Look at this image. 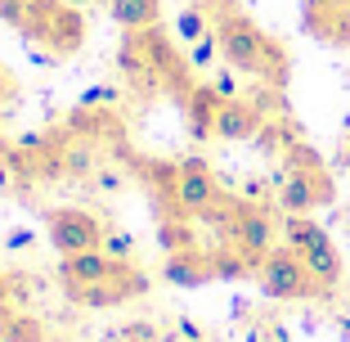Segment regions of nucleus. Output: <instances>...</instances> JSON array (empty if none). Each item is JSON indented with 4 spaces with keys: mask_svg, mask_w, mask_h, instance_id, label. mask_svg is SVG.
Segmentation results:
<instances>
[{
    "mask_svg": "<svg viewBox=\"0 0 350 342\" xmlns=\"http://www.w3.org/2000/svg\"><path fill=\"white\" fill-rule=\"evenodd\" d=\"M117 63H122L126 82L144 95L157 90H180L185 99L193 90V77H189V54H175V45L166 41L162 27H139V32H126L122 50H117Z\"/></svg>",
    "mask_w": 350,
    "mask_h": 342,
    "instance_id": "obj_1",
    "label": "nucleus"
},
{
    "mask_svg": "<svg viewBox=\"0 0 350 342\" xmlns=\"http://www.w3.org/2000/svg\"><path fill=\"white\" fill-rule=\"evenodd\" d=\"M216 36H220V54H225V63L234 73H247L265 86L288 82V50L265 27H256L243 10L216 14Z\"/></svg>",
    "mask_w": 350,
    "mask_h": 342,
    "instance_id": "obj_2",
    "label": "nucleus"
},
{
    "mask_svg": "<svg viewBox=\"0 0 350 342\" xmlns=\"http://www.w3.org/2000/svg\"><path fill=\"white\" fill-rule=\"evenodd\" d=\"M153 185L162 189V198L171 203V212L180 217H202V221H225L229 217V203L220 194L216 176L202 158H180V162H166V167H153Z\"/></svg>",
    "mask_w": 350,
    "mask_h": 342,
    "instance_id": "obj_3",
    "label": "nucleus"
},
{
    "mask_svg": "<svg viewBox=\"0 0 350 342\" xmlns=\"http://www.w3.org/2000/svg\"><path fill=\"white\" fill-rule=\"evenodd\" d=\"M18 32L45 50V59H68L85 45V10L72 0H27Z\"/></svg>",
    "mask_w": 350,
    "mask_h": 342,
    "instance_id": "obj_4",
    "label": "nucleus"
},
{
    "mask_svg": "<svg viewBox=\"0 0 350 342\" xmlns=\"http://www.w3.org/2000/svg\"><path fill=\"white\" fill-rule=\"evenodd\" d=\"M332 203V176L323 171V158L306 145L288 149V176L278 185V208L288 217H306V212Z\"/></svg>",
    "mask_w": 350,
    "mask_h": 342,
    "instance_id": "obj_5",
    "label": "nucleus"
},
{
    "mask_svg": "<svg viewBox=\"0 0 350 342\" xmlns=\"http://www.w3.org/2000/svg\"><path fill=\"white\" fill-rule=\"evenodd\" d=\"M256 280H260V293L265 297H278V302H301V297H319V280H314V270L306 266L297 248H274L265 261L256 266Z\"/></svg>",
    "mask_w": 350,
    "mask_h": 342,
    "instance_id": "obj_6",
    "label": "nucleus"
},
{
    "mask_svg": "<svg viewBox=\"0 0 350 342\" xmlns=\"http://www.w3.org/2000/svg\"><path fill=\"white\" fill-rule=\"evenodd\" d=\"M283 234H288V248H297L306 257V266L314 270L323 293H332L341 284V252L332 248V239L323 225H314L310 217H288L283 221Z\"/></svg>",
    "mask_w": 350,
    "mask_h": 342,
    "instance_id": "obj_7",
    "label": "nucleus"
},
{
    "mask_svg": "<svg viewBox=\"0 0 350 342\" xmlns=\"http://www.w3.org/2000/svg\"><path fill=\"white\" fill-rule=\"evenodd\" d=\"M220 230H225L229 248L243 252L252 266H260V261L274 252V221H269V212L256 208V203H234L229 217L220 221Z\"/></svg>",
    "mask_w": 350,
    "mask_h": 342,
    "instance_id": "obj_8",
    "label": "nucleus"
},
{
    "mask_svg": "<svg viewBox=\"0 0 350 342\" xmlns=\"http://www.w3.org/2000/svg\"><path fill=\"white\" fill-rule=\"evenodd\" d=\"M45 234H50L54 252L59 257H72V252H90V248H103V234L108 230L99 225V217L85 208H54L45 217Z\"/></svg>",
    "mask_w": 350,
    "mask_h": 342,
    "instance_id": "obj_9",
    "label": "nucleus"
},
{
    "mask_svg": "<svg viewBox=\"0 0 350 342\" xmlns=\"http://www.w3.org/2000/svg\"><path fill=\"white\" fill-rule=\"evenodd\" d=\"M139 293H144V275H139L131 261H117V270L108 275V280L85 284V289L68 293V297L81 302V306H90V311H108V306H122V302L139 297Z\"/></svg>",
    "mask_w": 350,
    "mask_h": 342,
    "instance_id": "obj_10",
    "label": "nucleus"
},
{
    "mask_svg": "<svg viewBox=\"0 0 350 342\" xmlns=\"http://www.w3.org/2000/svg\"><path fill=\"white\" fill-rule=\"evenodd\" d=\"M306 32L328 45H350V5L346 0H306Z\"/></svg>",
    "mask_w": 350,
    "mask_h": 342,
    "instance_id": "obj_11",
    "label": "nucleus"
},
{
    "mask_svg": "<svg viewBox=\"0 0 350 342\" xmlns=\"http://www.w3.org/2000/svg\"><path fill=\"white\" fill-rule=\"evenodd\" d=\"M117 270V257H108L103 248H90V252H72V257L59 261V280H63V293H77L85 284H99Z\"/></svg>",
    "mask_w": 350,
    "mask_h": 342,
    "instance_id": "obj_12",
    "label": "nucleus"
},
{
    "mask_svg": "<svg viewBox=\"0 0 350 342\" xmlns=\"http://www.w3.org/2000/svg\"><path fill=\"white\" fill-rule=\"evenodd\" d=\"M68 126H72V135H81L90 145H122V135H126V122L117 117V108H81L77 104Z\"/></svg>",
    "mask_w": 350,
    "mask_h": 342,
    "instance_id": "obj_13",
    "label": "nucleus"
},
{
    "mask_svg": "<svg viewBox=\"0 0 350 342\" xmlns=\"http://www.w3.org/2000/svg\"><path fill=\"white\" fill-rule=\"evenodd\" d=\"M162 275H166V284H175V289H198V284L216 280V261H211V252L189 248V252H175V257H166Z\"/></svg>",
    "mask_w": 350,
    "mask_h": 342,
    "instance_id": "obj_14",
    "label": "nucleus"
},
{
    "mask_svg": "<svg viewBox=\"0 0 350 342\" xmlns=\"http://www.w3.org/2000/svg\"><path fill=\"white\" fill-rule=\"evenodd\" d=\"M220 108H225V95H220L216 86H193V90L185 95L189 131H193L198 140H211V135H216V117H220Z\"/></svg>",
    "mask_w": 350,
    "mask_h": 342,
    "instance_id": "obj_15",
    "label": "nucleus"
},
{
    "mask_svg": "<svg viewBox=\"0 0 350 342\" xmlns=\"http://www.w3.org/2000/svg\"><path fill=\"white\" fill-rule=\"evenodd\" d=\"M260 113H256V104H247V99H225V108H220V117H216V135L220 140H256L260 135Z\"/></svg>",
    "mask_w": 350,
    "mask_h": 342,
    "instance_id": "obj_16",
    "label": "nucleus"
},
{
    "mask_svg": "<svg viewBox=\"0 0 350 342\" xmlns=\"http://www.w3.org/2000/svg\"><path fill=\"white\" fill-rule=\"evenodd\" d=\"M108 19L122 32L157 27L162 23V0H108Z\"/></svg>",
    "mask_w": 350,
    "mask_h": 342,
    "instance_id": "obj_17",
    "label": "nucleus"
},
{
    "mask_svg": "<svg viewBox=\"0 0 350 342\" xmlns=\"http://www.w3.org/2000/svg\"><path fill=\"white\" fill-rule=\"evenodd\" d=\"M193 217H180V212H171V217H162V234H157V243H162L166 257H175V252H189L198 248L193 239V225H189Z\"/></svg>",
    "mask_w": 350,
    "mask_h": 342,
    "instance_id": "obj_18",
    "label": "nucleus"
},
{
    "mask_svg": "<svg viewBox=\"0 0 350 342\" xmlns=\"http://www.w3.org/2000/svg\"><path fill=\"white\" fill-rule=\"evenodd\" d=\"M0 342H45V324L36 315H18L0 306Z\"/></svg>",
    "mask_w": 350,
    "mask_h": 342,
    "instance_id": "obj_19",
    "label": "nucleus"
},
{
    "mask_svg": "<svg viewBox=\"0 0 350 342\" xmlns=\"http://www.w3.org/2000/svg\"><path fill=\"white\" fill-rule=\"evenodd\" d=\"M94 167L99 162H94V145L90 140H81V145H77V140L63 145V176H90Z\"/></svg>",
    "mask_w": 350,
    "mask_h": 342,
    "instance_id": "obj_20",
    "label": "nucleus"
},
{
    "mask_svg": "<svg viewBox=\"0 0 350 342\" xmlns=\"http://www.w3.org/2000/svg\"><path fill=\"white\" fill-rule=\"evenodd\" d=\"M175 32H180V41H189V45L202 41L206 32H211V27H206V10H202V5H189V10H180V19H175Z\"/></svg>",
    "mask_w": 350,
    "mask_h": 342,
    "instance_id": "obj_21",
    "label": "nucleus"
},
{
    "mask_svg": "<svg viewBox=\"0 0 350 342\" xmlns=\"http://www.w3.org/2000/svg\"><path fill=\"white\" fill-rule=\"evenodd\" d=\"M117 104H122V86H108V82L90 86L81 95V108H117Z\"/></svg>",
    "mask_w": 350,
    "mask_h": 342,
    "instance_id": "obj_22",
    "label": "nucleus"
},
{
    "mask_svg": "<svg viewBox=\"0 0 350 342\" xmlns=\"http://www.w3.org/2000/svg\"><path fill=\"white\" fill-rule=\"evenodd\" d=\"M216 54H220V36H216V27H211L202 41H193V50H189V63H193V68H211V63H216Z\"/></svg>",
    "mask_w": 350,
    "mask_h": 342,
    "instance_id": "obj_23",
    "label": "nucleus"
},
{
    "mask_svg": "<svg viewBox=\"0 0 350 342\" xmlns=\"http://www.w3.org/2000/svg\"><path fill=\"white\" fill-rule=\"evenodd\" d=\"M103 252H108V257H117V261H131L135 239L126 234V230H108V234H103Z\"/></svg>",
    "mask_w": 350,
    "mask_h": 342,
    "instance_id": "obj_24",
    "label": "nucleus"
},
{
    "mask_svg": "<svg viewBox=\"0 0 350 342\" xmlns=\"http://www.w3.org/2000/svg\"><path fill=\"white\" fill-rule=\"evenodd\" d=\"M23 14H27V0H0V23L23 27Z\"/></svg>",
    "mask_w": 350,
    "mask_h": 342,
    "instance_id": "obj_25",
    "label": "nucleus"
},
{
    "mask_svg": "<svg viewBox=\"0 0 350 342\" xmlns=\"http://www.w3.org/2000/svg\"><path fill=\"white\" fill-rule=\"evenodd\" d=\"M94 185H99V189H122L126 176L117 171V167H99V171H94Z\"/></svg>",
    "mask_w": 350,
    "mask_h": 342,
    "instance_id": "obj_26",
    "label": "nucleus"
},
{
    "mask_svg": "<svg viewBox=\"0 0 350 342\" xmlns=\"http://www.w3.org/2000/svg\"><path fill=\"white\" fill-rule=\"evenodd\" d=\"M14 90H18V86H14L10 68H5V63H0V104H5V99H14Z\"/></svg>",
    "mask_w": 350,
    "mask_h": 342,
    "instance_id": "obj_27",
    "label": "nucleus"
},
{
    "mask_svg": "<svg viewBox=\"0 0 350 342\" xmlns=\"http://www.w3.org/2000/svg\"><path fill=\"white\" fill-rule=\"evenodd\" d=\"M206 14H229V10H238V0H198Z\"/></svg>",
    "mask_w": 350,
    "mask_h": 342,
    "instance_id": "obj_28",
    "label": "nucleus"
},
{
    "mask_svg": "<svg viewBox=\"0 0 350 342\" xmlns=\"http://www.w3.org/2000/svg\"><path fill=\"white\" fill-rule=\"evenodd\" d=\"M5 297H10V280L0 275V306H5Z\"/></svg>",
    "mask_w": 350,
    "mask_h": 342,
    "instance_id": "obj_29",
    "label": "nucleus"
},
{
    "mask_svg": "<svg viewBox=\"0 0 350 342\" xmlns=\"http://www.w3.org/2000/svg\"><path fill=\"white\" fill-rule=\"evenodd\" d=\"M72 5H81V10H85V5H94V0H72Z\"/></svg>",
    "mask_w": 350,
    "mask_h": 342,
    "instance_id": "obj_30",
    "label": "nucleus"
},
{
    "mask_svg": "<svg viewBox=\"0 0 350 342\" xmlns=\"http://www.w3.org/2000/svg\"><path fill=\"white\" fill-rule=\"evenodd\" d=\"M346 5H350V0H346Z\"/></svg>",
    "mask_w": 350,
    "mask_h": 342,
    "instance_id": "obj_31",
    "label": "nucleus"
}]
</instances>
